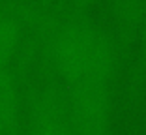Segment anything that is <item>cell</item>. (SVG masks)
I'll use <instances>...</instances> for the list:
<instances>
[{"label":"cell","mask_w":146,"mask_h":135,"mask_svg":"<svg viewBox=\"0 0 146 135\" xmlns=\"http://www.w3.org/2000/svg\"><path fill=\"white\" fill-rule=\"evenodd\" d=\"M0 135H8V131L4 130V126H2V124H0Z\"/></svg>","instance_id":"cell-4"},{"label":"cell","mask_w":146,"mask_h":135,"mask_svg":"<svg viewBox=\"0 0 146 135\" xmlns=\"http://www.w3.org/2000/svg\"><path fill=\"white\" fill-rule=\"evenodd\" d=\"M19 39V25L11 17H0V64H8Z\"/></svg>","instance_id":"cell-3"},{"label":"cell","mask_w":146,"mask_h":135,"mask_svg":"<svg viewBox=\"0 0 146 135\" xmlns=\"http://www.w3.org/2000/svg\"><path fill=\"white\" fill-rule=\"evenodd\" d=\"M32 135H69L56 103L49 98L39 100L34 107Z\"/></svg>","instance_id":"cell-1"},{"label":"cell","mask_w":146,"mask_h":135,"mask_svg":"<svg viewBox=\"0 0 146 135\" xmlns=\"http://www.w3.org/2000/svg\"><path fill=\"white\" fill-rule=\"evenodd\" d=\"M17 118V96L13 79L8 71V64H0V124L4 130L11 131Z\"/></svg>","instance_id":"cell-2"}]
</instances>
